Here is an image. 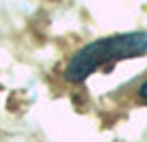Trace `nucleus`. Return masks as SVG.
<instances>
[{"instance_id":"f257e3e1","label":"nucleus","mask_w":147,"mask_h":142,"mask_svg":"<svg viewBox=\"0 0 147 142\" xmlns=\"http://www.w3.org/2000/svg\"><path fill=\"white\" fill-rule=\"evenodd\" d=\"M147 53V31H129V33L107 36L100 40L85 44L74 53L69 64L65 67L67 82H83L94 71L109 67L125 58H138Z\"/></svg>"},{"instance_id":"f03ea898","label":"nucleus","mask_w":147,"mask_h":142,"mask_svg":"<svg viewBox=\"0 0 147 142\" xmlns=\"http://www.w3.org/2000/svg\"><path fill=\"white\" fill-rule=\"evenodd\" d=\"M138 98H140L143 102H147V82L140 84V89H138Z\"/></svg>"}]
</instances>
